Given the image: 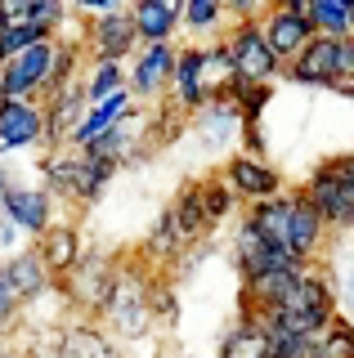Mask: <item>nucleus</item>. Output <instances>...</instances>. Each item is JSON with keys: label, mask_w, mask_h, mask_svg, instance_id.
<instances>
[{"label": "nucleus", "mask_w": 354, "mask_h": 358, "mask_svg": "<svg viewBox=\"0 0 354 358\" xmlns=\"http://www.w3.org/2000/svg\"><path fill=\"white\" fill-rule=\"evenodd\" d=\"M337 309H341V300H337V287H332L327 268L305 264L301 278H296V282L283 291L278 305L260 309L256 318H260V327L269 331V336H274V331H301V336H314Z\"/></svg>", "instance_id": "f257e3e1"}, {"label": "nucleus", "mask_w": 354, "mask_h": 358, "mask_svg": "<svg viewBox=\"0 0 354 358\" xmlns=\"http://www.w3.org/2000/svg\"><path fill=\"white\" fill-rule=\"evenodd\" d=\"M148 278L153 268L139 260H117V282H113V296H108L104 313V331L113 336L117 345H135L153 331V309H148Z\"/></svg>", "instance_id": "f03ea898"}, {"label": "nucleus", "mask_w": 354, "mask_h": 358, "mask_svg": "<svg viewBox=\"0 0 354 358\" xmlns=\"http://www.w3.org/2000/svg\"><path fill=\"white\" fill-rule=\"evenodd\" d=\"M41 175H45V188L68 206H94L104 197V188L113 184L117 166L104 162V157H90L81 148H50L45 162H41Z\"/></svg>", "instance_id": "7ed1b4c3"}, {"label": "nucleus", "mask_w": 354, "mask_h": 358, "mask_svg": "<svg viewBox=\"0 0 354 358\" xmlns=\"http://www.w3.org/2000/svg\"><path fill=\"white\" fill-rule=\"evenodd\" d=\"M113 282H117V260H113V255L81 251V260H76L68 273L54 278V291L76 309V318H94L99 322L108 296H113Z\"/></svg>", "instance_id": "20e7f679"}, {"label": "nucleus", "mask_w": 354, "mask_h": 358, "mask_svg": "<svg viewBox=\"0 0 354 358\" xmlns=\"http://www.w3.org/2000/svg\"><path fill=\"white\" fill-rule=\"evenodd\" d=\"M229 50V63H234V76L242 81H278L283 76V59L269 50V41L260 36V22L256 18H238L220 31Z\"/></svg>", "instance_id": "39448f33"}, {"label": "nucleus", "mask_w": 354, "mask_h": 358, "mask_svg": "<svg viewBox=\"0 0 354 358\" xmlns=\"http://www.w3.org/2000/svg\"><path fill=\"white\" fill-rule=\"evenodd\" d=\"M175 41H148L130 54L126 67V90L135 94V103H153L171 90V72H175Z\"/></svg>", "instance_id": "423d86ee"}, {"label": "nucleus", "mask_w": 354, "mask_h": 358, "mask_svg": "<svg viewBox=\"0 0 354 358\" xmlns=\"http://www.w3.org/2000/svg\"><path fill=\"white\" fill-rule=\"evenodd\" d=\"M50 67H54V36L31 41L27 50H18L14 59L0 63V81H5L9 99H41L50 85Z\"/></svg>", "instance_id": "0eeeda50"}, {"label": "nucleus", "mask_w": 354, "mask_h": 358, "mask_svg": "<svg viewBox=\"0 0 354 358\" xmlns=\"http://www.w3.org/2000/svg\"><path fill=\"white\" fill-rule=\"evenodd\" d=\"M31 358H117V341L94 318H72L45 336Z\"/></svg>", "instance_id": "6e6552de"}, {"label": "nucleus", "mask_w": 354, "mask_h": 358, "mask_svg": "<svg viewBox=\"0 0 354 358\" xmlns=\"http://www.w3.org/2000/svg\"><path fill=\"white\" fill-rule=\"evenodd\" d=\"M45 148V108L41 99H0V157Z\"/></svg>", "instance_id": "1a4fd4ad"}, {"label": "nucleus", "mask_w": 354, "mask_h": 358, "mask_svg": "<svg viewBox=\"0 0 354 358\" xmlns=\"http://www.w3.org/2000/svg\"><path fill=\"white\" fill-rule=\"evenodd\" d=\"M337 50H341V36H323L314 31L292 59L283 63V76L292 85H309V90H332L337 81Z\"/></svg>", "instance_id": "9d476101"}, {"label": "nucleus", "mask_w": 354, "mask_h": 358, "mask_svg": "<svg viewBox=\"0 0 354 358\" xmlns=\"http://www.w3.org/2000/svg\"><path fill=\"white\" fill-rule=\"evenodd\" d=\"M301 193L314 201V210L327 220L332 233L354 229V215H350V188H346V179L337 175V166H332V162H318L314 171H309V179L301 184Z\"/></svg>", "instance_id": "9b49d317"}, {"label": "nucleus", "mask_w": 354, "mask_h": 358, "mask_svg": "<svg viewBox=\"0 0 354 358\" xmlns=\"http://www.w3.org/2000/svg\"><path fill=\"white\" fill-rule=\"evenodd\" d=\"M327 238H332L327 220L314 210V201H309L301 188H292V215H287V251H292L296 260H305V264H318V260H323V251H327Z\"/></svg>", "instance_id": "f8f14e48"}, {"label": "nucleus", "mask_w": 354, "mask_h": 358, "mask_svg": "<svg viewBox=\"0 0 354 358\" xmlns=\"http://www.w3.org/2000/svg\"><path fill=\"white\" fill-rule=\"evenodd\" d=\"M220 175H225V184L234 188V197L247 201V206H251V201H264V197H274V193H283V188H287L283 175L274 171L264 157H251V152H234V157L225 162V171H220Z\"/></svg>", "instance_id": "ddd939ff"}, {"label": "nucleus", "mask_w": 354, "mask_h": 358, "mask_svg": "<svg viewBox=\"0 0 354 358\" xmlns=\"http://www.w3.org/2000/svg\"><path fill=\"white\" fill-rule=\"evenodd\" d=\"M85 50L90 59H117L126 63L130 54L139 50V36L130 27L126 9H104V14H90V27H85Z\"/></svg>", "instance_id": "4468645a"}, {"label": "nucleus", "mask_w": 354, "mask_h": 358, "mask_svg": "<svg viewBox=\"0 0 354 358\" xmlns=\"http://www.w3.org/2000/svg\"><path fill=\"white\" fill-rule=\"evenodd\" d=\"M171 103L189 117L211 99V90H206V59H202V45H180L175 50V72H171Z\"/></svg>", "instance_id": "2eb2a0df"}, {"label": "nucleus", "mask_w": 354, "mask_h": 358, "mask_svg": "<svg viewBox=\"0 0 354 358\" xmlns=\"http://www.w3.org/2000/svg\"><path fill=\"white\" fill-rule=\"evenodd\" d=\"M260 36L269 41V50L278 54V59L287 63L301 45L314 36V22H309L305 9H287V5H264L260 9Z\"/></svg>", "instance_id": "dca6fc26"}, {"label": "nucleus", "mask_w": 354, "mask_h": 358, "mask_svg": "<svg viewBox=\"0 0 354 358\" xmlns=\"http://www.w3.org/2000/svg\"><path fill=\"white\" fill-rule=\"evenodd\" d=\"M229 251H234V264H238V278H251V273H264V268H278V264H305L296 260L292 251H283V246H269L256 233V224L247 215L238 220L234 229V242H229Z\"/></svg>", "instance_id": "f3484780"}, {"label": "nucleus", "mask_w": 354, "mask_h": 358, "mask_svg": "<svg viewBox=\"0 0 354 358\" xmlns=\"http://www.w3.org/2000/svg\"><path fill=\"white\" fill-rule=\"evenodd\" d=\"M85 90H81V76L59 90H50L45 99H41V108H45V148H63L68 143V134L76 130V121L85 117Z\"/></svg>", "instance_id": "a211bd4d"}, {"label": "nucleus", "mask_w": 354, "mask_h": 358, "mask_svg": "<svg viewBox=\"0 0 354 358\" xmlns=\"http://www.w3.org/2000/svg\"><path fill=\"white\" fill-rule=\"evenodd\" d=\"M0 210L23 229V238H36L41 229L54 224V193L45 184H14L0 197Z\"/></svg>", "instance_id": "6ab92c4d"}, {"label": "nucleus", "mask_w": 354, "mask_h": 358, "mask_svg": "<svg viewBox=\"0 0 354 358\" xmlns=\"http://www.w3.org/2000/svg\"><path fill=\"white\" fill-rule=\"evenodd\" d=\"M31 246H36L41 264L50 268V278H63L76 260H81V251H85L81 229H76V224H68V220H54L50 229H41L36 238H31Z\"/></svg>", "instance_id": "aec40b11"}, {"label": "nucleus", "mask_w": 354, "mask_h": 358, "mask_svg": "<svg viewBox=\"0 0 354 358\" xmlns=\"http://www.w3.org/2000/svg\"><path fill=\"white\" fill-rule=\"evenodd\" d=\"M0 268L9 273V282H14V291L23 296V305H36L41 296H50V291H54V278H50V268L41 264L36 246L5 255V260H0Z\"/></svg>", "instance_id": "412c9836"}, {"label": "nucleus", "mask_w": 354, "mask_h": 358, "mask_svg": "<svg viewBox=\"0 0 354 358\" xmlns=\"http://www.w3.org/2000/svg\"><path fill=\"white\" fill-rule=\"evenodd\" d=\"M130 108H135V94H130L126 85L113 90V94H104V99H94V103H85V117L76 121V130L68 134V148H81V143H90L99 130H108L117 117H126Z\"/></svg>", "instance_id": "4be33fe9"}, {"label": "nucleus", "mask_w": 354, "mask_h": 358, "mask_svg": "<svg viewBox=\"0 0 354 358\" xmlns=\"http://www.w3.org/2000/svg\"><path fill=\"white\" fill-rule=\"evenodd\" d=\"M193 117V126L197 134H202L211 148H225L229 139H238V126H242V117H238V103L229 94H215V99H206L197 112H189Z\"/></svg>", "instance_id": "5701e85b"}, {"label": "nucleus", "mask_w": 354, "mask_h": 358, "mask_svg": "<svg viewBox=\"0 0 354 358\" xmlns=\"http://www.w3.org/2000/svg\"><path fill=\"white\" fill-rule=\"evenodd\" d=\"M215 358H269V331L260 327L256 313L238 309V322L225 331L220 341V354Z\"/></svg>", "instance_id": "b1692460"}, {"label": "nucleus", "mask_w": 354, "mask_h": 358, "mask_svg": "<svg viewBox=\"0 0 354 358\" xmlns=\"http://www.w3.org/2000/svg\"><path fill=\"white\" fill-rule=\"evenodd\" d=\"M189 251V242L180 238V229H175V220H171V210H162L157 224L148 229V238H143V251H139V260L148 264V268H171L180 255Z\"/></svg>", "instance_id": "393cba45"}, {"label": "nucleus", "mask_w": 354, "mask_h": 358, "mask_svg": "<svg viewBox=\"0 0 354 358\" xmlns=\"http://www.w3.org/2000/svg\"><path fill=\"white\" fill-rule=\"evenodd\" d=\"M130 27H135L139 45L148 41H175V31H180V14H171L166 5H157V0H130Z\"/></svg>", "instance_id": "a878e982"}, {"label": "nucleus", "mask_w": 354, "mask_h": 358, "mask_svg": "<svg viewBox=\"0 0 354 358\" xmlns=\"http://www.w3.org/2000/svg\"><path fill=\"white\" fill-rule=\"evenodd\" d=\"M166 210H171L175 229H180V238L189 242V246L202 242L206 233H211V229H206V215H202V193H197V179H189V184L175 193V201H171Z\"/></svg>", "instance_id": "bb28decb"}, {"label": "nucleus", "mask_w": 354, "mask_h": 358, "mask_svg": "<svg viewBox=\"0 0 354 358\" xmlns=\"http://www.w3.org/2000/svg\"><path fill=\"white\" fill-rule=\"evenodd\" d=\"M309 358H354V318H346L341 309L332 313L323 327L314 331Z\"/></svg>", "instance_id": "cd10ccee"}, {"label": "nucleus", "mask_w": 354, "mask_h": 358, "mask_svg": "<svg viewBox=\"0 0 354 358\" xmlns=\"http://www.w3.org/2000/svg\"><path fill=\"white\" fill-rule=\"evenodd\" d=\"M197 193H202L206 229H220V224H225V220L238 210V197H234V188L225 184V175H206V179H197Z\"/></svg>", "instance_id": "c85d7f7f"}, {"label": "nucleus", "mask_w": 354, "mask_h": 358, "mask_svg": "<svg viewBox=\"0 0 354 358\" xmlns=\"http://www.w3.org/2000/svg\"><path fill=\"white\" fill-rule=\"evenodd\" d=\"M180 27L193 31V36H215V31H225V0H184Z\"/></svg>", "instance_id": "c756f323"}, {"label": "nucleus", "mask_w": 354, "mask_h": 358, "mask_svg": "<svg viewBox=\"0 0 354 358\" xmlns=\"http://www.w3.org/2000/svg\"><path fill=\"white\" fill-rule=\"evenodd\" d=\"M126 85V63H117V59H90V67H85V76H81V90H85V99H104V94H113V90Z\"/></svg>", "instance_id": "7c9ffc66"}, {"label": "nucleus", "mask_w": 354, "mask_h": 358, "mask_svg": "<svg viewBox=\"0 0 354 358\" xmlns=\"http://www.w3.org/2000/svg\"><path fill=\"white\" fill-rule=\"evenodd\" d=\"M229 99L238 103V117L242 121H260L264 108H269V99H274V81H242V76H234Z\"/></svg>", "instance_id": "2f4dec72"}, {"label": "nucleus", "mask_w": 354, "mask_h": 358, "mask_svg": "<svg viewBox=\"0 0 354 358\" xmlns=\"http://www.w3.org/2000/svg\"><path fill=\"white\" fill-rule=\"evenodd\" d=\"M148 309H153V327H175L180 322V300H175V287L162 268H153L148 278Z\"/></svg>", "instance_id": "473e14b6"}, {"label": "nucleus", "mask_w": 354, "mask_h": 358, "mask_svg": "<svg viewBox=\"0 0 354 358\" xmlns=\"http://www.w3.org/2000/svg\"><path fill=\"white\" fill-rule=\"evenodd\" d=\"M305 14L323 36H350V5L341 0H305Z\"/></svg>", "instance_id": "72a5a7b5"}, {"label": "nucleus", "mask_w": 354, "mask_h": 358, "mask_svg": "<svg viewBox=\"0 0 354 358\" xmlns=\"http://www.w3.org/2000/svg\"><path fill=\"white\" fill-rule=\"evenodd\" d=\"M41 36H45V31H41L36 22H27V18L23 22H5V27H0V63L14 59L18 50H27V45L41 41Z\"/></svg>", "instance_id": "f704fd0d"}, {"label": "nucleus", "mask_w": 354, "mask_h": 358, "mask_svg": "<svg viewBox=\"0 0 354 358\" xmlns=\"http://www.w3.org/2000/svg\"><path fill=\"white\" fill-rule=\"evenodd\" d=\"M27 22H36L45 36H59L63 22H68V0H31Z\"/></svg>", "instance_id": "c9c22d12"}, {"label": "nucleus", "mask_w": 354, "mask_h": 358, "mask_svg": "<svg viewBox=\"0 0 354 358\" xmlns=\"http://www.w3.org/2000/svg\"><path fill=\"white\" fill-rule=\"evenodd\" d=\"M332 94L354 99V36H341V50H337V81H332Z\"/></svg>", "instance_id": "e433bc0d"}, {"label": "nucleus", "mask_w": 354, "mask_h": 358, "mask_svg": "<svg viewBox=\"0 0 354 358\" xmlns=\"http://www.w3.org/2000/svg\"><path fill=\"white\" fill-rule=\"evenodd\" d=\"M309 345H314V336L274 331V336H269V358H309Z\"/></svg>", "instance_id": "4c0bfd02"}, {"label": "nucleus", "mask_w": 354, "mask_h": 358, "mask_svg": "<svg viewBox=\"0 0 354 358\" xmlns=\"http://www.w3.org/2000/svg\"><path fill=\"white\" fill-rule=\"evenodd\" d=\"M238 139H242V152H251V157H264V130H260V121H242L238 126Z\"/></svg>", "instance_id": "58836bf2"}, {"label": "nucleus", "mask_w": 354, "mask_h": 358, "mask_svg": "<svg viewBox=\"0 0 354 358\" xmlns=\"http://www.w3.org/2000/svg\"><path fill=\"white\" fill-rule=\"evenodd\" d=\"M18 242H23V229H18V224L9 220L5 210H0V260H5V255H14V251H18Z\"/></svg>", "instance_id": "ea45409f"}, {"label": "nucleus", "mask_w": 354, "mask_h": 358, "mask_svg": "<svg viewBox=\"0 0 354 358\" xmlns=\"http://www.w3.org/2000/svg\"><path fill=\"white\" fill-rule=\"evenodd\" d=\"M260 9H264V0H225V18H260Z\"/></svg>", "instance_id": "a19ab883"}, {"label": "nucleus", "mask_w": 354, "mask_h": 358, "mask_svg": "<svg viewBox=\"0 0 354 358\" xmlns=\"http://www.w3.org/2000/svg\"><path fill=\"white\" fill-rule=\"evenodd\" d=\"M31 9V0H0V14H5V22H23Z\"/></svg>", "instance_id": "79ce46f5"}, {"label": "nucleus", "mask_w": 354, "mask_h": 358, "mask_svg": "<svg viewBox=\"0 0 354 358\" xmlns=\"http://www.w3.org/2000/svg\"><path fill=\"white\" fill-rule=\"evenodd\" d=\"M332 166H337V175L346 179V184H354V152H337V157H327Z\"/></svg>", "instance_id": "37998d69"}, {"label": "nucleus", "mask_w": 354, "mask_h": 358, "mask_svg": "<svg viewBox=\"0 0 354 358\" xmlns=\"http://www.w3.org/2000/svg\"><path fill=\"white\" fill-rule=\"evenodd\" d=\"M68 5L85 9V14H104V9H121V0H68Z\"/></svg>", "instance_id": "c03bdc74"}, {"label": "nucleus", "mask_w": 354, "mask_h": 358, "mask_svg": "<svg viewBox=\"0 0 354 358\" xmlns=\"http://www.w3.org/2000/svg\"><path fill=\"white\" fill-rule=\"evenodd\" d=\"M14 184H18V179H14V171H9V166L0 162V197H5V193H9V188H14Z\"/></svg>", "instance_id": "a18cd8bd"}, {"label": "nucleus", "mask_w": 354, "mask_h": 358, "mask_svg": "<svg viewBox=\"0 0 354 358\" xmlns=\"http://www.w3.org/2000/svg\"><path fill=\"white\" fill-rule=\"evenodd\" d=\"M264 5H287V9H305V0H264Z\"/></svg>", "instance_id": "49530a36"}, {"label": "nucleus", "mask_w": 354, "mask_h": 358, "mask_svg": "<svg viewBox=\"0 0 354 358\" xmlns=\"http://www.w3.org/2000/svg\"><path fill=\"white\" fill-rule=\"evenodd\" d=\"M157 5H166L171 14H180V9H184V0H157Z\"/></svg>", "instance_id": "de8ad7c7"}, {"label": "nucleus", "mask_w": 354, "mask_h": 358, "mask_svg": "<svg viewBox=\"0 0 354 358\" xmlns=\"http://www.w3.org/2000/svg\"><path fill=\"white\" fill-rule=\"evenodd\" d=\"M350 36H354V5H350Z\"/></svg>", "instance_id": "09e8293b"}, {"label": "nucleus", "mask_w": 354, "mask_h": 358, "mask_svg": "<svg viewBox=\"0 0 354 358\" xmlns=\"http://www.w3.org/2000/svg\"><path fill=\"white\" fill-rule=\"evenodd\" d=\"M0 99H5V81H0Z\"/></svg>", "instance_id": "8fccbe9b"}, {"label": "nucleus", "mask_w": 354, "mask_h": 358, "mask_svg": "<svg viewBox=\"0 0 354 358\" xmlns=\"http://www.w3.org/2000/svg\"><path fill=\"white\" fill-rule=\"evenodd\" d=\"M341 5H354V0H341Z\"/></svg>", "instance_id": "3c124183"}]
</instances>
